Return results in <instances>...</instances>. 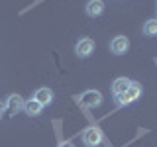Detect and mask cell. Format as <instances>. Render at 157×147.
<instances>
[{
    "mask_svg": "<svg viewBox=\"0 0 157 147\" xmlns=\"http://www.w3.org/2000/svg\"><path fill=\"white\" fill-rule=\"evenodd\" d=\"M140 96H141V85H140L137 81H132V82H130V86H128V90L124 92V94L116 96V102H118L120 106L134 104L136 100H140Z\"/></svg>",
    "mask_w": 157,
    "mask_h": 147,
    "instance_id": "obj_1",
    "label": "cell"
},
{
    "mask_svg": "<svg viewBox=\"0 0 157 147\" xmlns=\"http://www.w3.org/2000/svg\"><path fill=\"white\" fill-rule=\"evenodd\" d=\"M77 102L81 106H85V108H98V106L102 104V94L98 90L88 88V90H85V92H81V94H78Z\"/></svg>",
    "mask_w": 157,
    "mask_h": 147,
    "instance_id": "obj_2",
    "label": "cell"
},
{
    "mask_svg": "<svg viewBox=\"0 0 157 147\" xmlns=\"http://www.w3.org/2000/svg\"><path fill=\"white\" fill-rule=\"evenodd\" d=\"M82 143H85L86 147H98L102 143V139H104V135H102V131H100V127H96V126H90V127H86L85 131H82Z\"/></svg>",
    "mask_w": 157,
    "mask_h": 147,
    "instance_id": "obj_3",
    "label": "cell"
},
{
    "mask_svg": "<svg viewBox=\"0 0 157 147\" xmlns=\"http://www.w3.org/2000/svg\"><path fill=\"white\" fill-rule=\"evenodd\" d=\"M24 98L20 94H10L6 100H4V112H6L8 116H16L18 112L24 110Z\"/></svg>",
    "mask_w": 157,
    "mask_h": 147,
    "instance_id": "obj_4",
    "label": "cell"
},
{
    "mask_svg": "<svg viewBox=\"0 0 157 147\" xmlns=\"http://www.w3.org/2000/svg\"><path fill=\"white\" fill-rule=\"evenodd\" d=\"M75 53H77V57H78V59H86V57H90L92 53H94V41H92L90 37H82V39H78L77 45H75Z\"/></svg>",
    "mask_w": 157,
    "mask_h": 147,
    "instance_id": "obj_5",
    "label": "cell"
},
{
    "mask_svg": "<svg viewBox=\"0 0 157 147\" xmlns=\"http://www.w3.org/2000/svg\"><path fill=\"white\" fill-rule=\"evenodd\" d=\"M128 49H130V39L126 36H116L110 41V51L114 55H124V53H128Z\"/></svg>",
    "mask_w": 157,
    "mask_h": 147,
    "instance_id": "obj_6",
    "label": "cell"
},
{
    "mask_svg": "<svg viewBox=\"0 0 157 147\" xmlns=\"http://www.w3.org/2000/svg\"><path fill=\"white\" fill-rule=\"evenodd\" d=\"M104 0H88L85 4V12L88 18H98L104 14Z\"/></svg>",
    "mask_w": 157,
    "mask_h": 147,
    "instance_id": "obj_7",
    "label": "cell"
},
{
    "mask_svg": "<svg viewBox=\"0 0 157 147\" xmlns=\"http://www.w3.org/2000/svg\"><path fill=\"white\" fill-rule=\"evenodd\" d=\"M33 100H37L39 104L45 108V106H49L53 102V90H51V88H47V86L37 88V90L33 92Z\"/></svg>",
    "mask_w": 157,
    "mask_h": 147,
    "instance_id": "obj_8",
    "label": "cell"
},
{
    "mask_svg": "<svg viewBox=\"0 0 157 147\" xmlns=\"http://www.w3.org/2000/svg\"><path fill=\"white\" fill-rule=\"evenodd\" d=\"M130 78H126V77H118L114 78V82H112V94L114 96H120V94H124V92L128 90V86H130Z\"/></svg>",
    "mask_w": 157,
    "mask_h": 147,
    "instance_id": "obj_9",
    "label": "cell"
},
{
    "mask_svg": "<svg viewBox=\"0 0 157 147\" xmlns=\"http://www.w3.org/2000/svg\"><path fill=\"white\" fill-rule=\"evenodd\" d=\"M41 110H43V106L39 104L37 100H26L24 102V112H26V114L29 116V118H36V116H39L41 114Z\"/></svg>",
    "mask_w": 157,
    "mask_h": 147,
    "instance_id": "obj_10",
    "label": "cell"
},
{
    "mask_svg": "<svg viewBox=\"0 0 157 147\" xmlns=\"http://www.w3.org/2000/svg\"><path fill=\"white\" fill-rule=\"evenodd\" d=\"M144 33L145 36H149V37H155L157 36V20H147V22L144 24Z\"/></svg>",
    "mask_w": 157,
    "mask_h": 147,
    "instance_id": "obj_11",
    "label": "cell"
},
{
    "mask_svg": "<svg viewBox=\"0 0 157 147\" xmlns=\"http://www.w3.org/2000/svg\"><path fill=\"white\" fill-rule=\"evenodd\" d=\"M57 147H75V145H73V141H61Z\"/></svg>",
    "mask_w": 157,
    "mask_h": 147,
    "instance_id": "obj_12",
    "label": "cell"
},
{
    "mask_svg": "<svg viewBox=\"0 0 157 147\" xmlns=\"http://www.w3.org/2000/svg\"><path fill=\"white\" fill-rule=\"evenodd\" d=\"M4 116V102H0V118Z\"/></svg>",
    "mask_w": 157,
    "mask_h": 147,
    "instance_id": "obj_13",
    "label": "cell"
}]
</instances>
